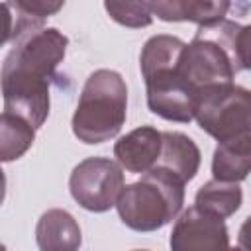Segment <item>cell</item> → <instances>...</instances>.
I'll use <instances>...</instances> for the list:
<instances>
[{"label":"cell","instance_id":"cell-1","mask_svg":"<svg viewBox=\"0 0 251 251\" xmlns=\"http://www.w3.org/2000/svg\"><path fill=\"white\" fill-rule=\"evenodd\" d=\"M186 43L175 35H153L139 55L149 110L169 122L188 124L196 118L198 100L178 76V63Z\"/></svg>","mask_w":251,"mask_h":251},{"label":"cell","instance_id":"cell-2","mask_svg":"<svg viewBox=\"0 0 251 251\" xmlns=\"http://www.w3.org/2000/svg\"><path fill=\"white\" fill-rule=\"evenodd\" d=\"M127 116V86L112 69L94 71L80 92L73 114V133L86 145H98L116 137Z\"/></svg>","mask_w":251,"mask_h":251},{"label":"cell","instance_id":"cell-3","mask_svg":"<svg viewBox=\"0 0 251 251\" xmlns=\"http://www.w3.org/2000/svg\"><path fill=\"white\" fill-rule=\"evenodd\" d=\"M184 204V182L167 169L153 167L139 180L126 184L116 210L133 231H157L173 222Z\"/></svg>","mask_w":251,"mask_h":251},{"label":"cell","instance_id":"cell-4","mask_svg":"<svg viewBox=\"0 0 251 251\" xmlns=\"http://www.w3.org/2000/svg\"><path fill=\"white\" fill-rule=\"evenodd\" d=\"M69 39L57 27L31 25L16 35L10 53L2 63V76L51 80L55 69L65 59Z\"/></svg>","mask_w":251,"mask_h":251},{"label":"cell","instance_id":"cell-5","mask_svg":"<svg viewBox=\"0 0 251 251\" xmlns=\"http://www.w3.org/2000/svg\"><path fill=\"white\" fill-rule=\"evenodd\" d=\"M194 120L218 143L251 141V90L231 84L206 96Z\"/></svg>","mask_w":251,"mask_h":251},{"label":"cell","instance_id":"cell-6","mask_svg":"<svg viewBox=\"0 0 251 251\" xmlns=\"http://www.w3.org/2000/svg\"><path fill=\"white\" fill-rule=\"evenodd\" d=\"M124 186L122 165L108 157H88L80 161L69 178V190L75 202L96 214L114 208Z\"/></svg>","mask_w":251,"mask_h":251},{"label":"cell","instance_id":"cell-7","mask_svg":"<svg viewBox=\"0 0 251 251\" xmlns=\"http://www.w3.org/2000/svg\"><path fill=\"white\" fill-rule=\"evenodd\" d=\"M169 245L171 251H241L239 245H229L226 222L196 206L175 220Z\"/></svg>","mask_w":251,"mask_h":251},{"label":"cell","instance_id":"cell-8","mask_svg":"<svg viewBox=\"0 0 251 251\" xmlns=\"http://www.w3.org/2000/svg\"><path fill=\"white\" fill-rule=\"evenodd\" d=\"M163 147V131L153 126H141L120 137L114 145V157L122 169L129 173H147L151 171Z\"/></svg>","mask_w":251,"mask_h":251},{"label":"cell","instance_id":"cell-9","mask_svg":"<svg viewBox=\"0 0 251 251\" xmlns=\"http://www.w3.org/2000/svg\"><path fill=\"white\" fill-rule=\"evenodd\" d=\"M35 241L39 251H78L82 243L80 226L67 210L51 208L37 220Z\"/></svg>","mask_w":251,"mask_h":251},{"label":"cell","instance_id":"cell-10","mask_svg":"<svg viewBox=\"0 0 251 251\" xmlns=\"http://www.w3.org/2000/svg\"><path fill=\"white\" fill-rule=\"evenodd\" d=\"M200 149L198 145L180 131H163V147L161 157L155 167L167 169L175 176H178L184 184L192 180L200 169Z\"/></svg>","mask_w":251,"mask_h":251},{"label":"cell","instance_id":"cell-11","mask_svg":"<svg viewBox=\"0 0 251 251\" xmlns=\"http://www.w3.org/2000/svg\"><path fill=\"white\" fill-rule=\"evenodd\" d=\"M229 2H198V0H167L149 2V10L163 22H194L198 27L226 20Z\"/></svg>","mask_w":251,"mask_h":251},{"label":"cell","instance_id":"cell-12","mask_svg":"<svg viewBox=\"0 0 251 251\" xmlns=\"http://www.w3.org/2000/svg\"><path fill=\"white\" fill-rule=\"evenodd\" d=\"M251 173V141L218 143L212 157L214 180L241 182Z\"/></svg>","mask_w":251,"mask_h":251},{"label":"cell","instance_id":"cell-13","mask_svg":"<svg viewBox=\"0 0 251 251\" xmlns=\"http://www.w3.org/2000/svg\"><path fill=\"white\" fill-rule=\"evenodd\" d=\"M243 202V190L237 182H222V180H210L202 184L194 196V206L214 214L222 220L233 216Z\"/></svg>","mask_w":251,"mask_h":251},{"label":"cell","instance_id":"cell-14","mask_svg":"<svg viewBox=\"0 0 251 251\" xmlns=\"http://www.w3.org/2000/svg\"><path fill=\"white\" fill-rule=\"evenodd\" d=\"M35 139V127L20 116L2 112L0 116V157L4 163L20 159Z\"/></svg>","mask_w":251,"mask_h":251},{"label":"cell","instance_id":"cell-15","mask_svg":"<svg viewBox=\"0 0 251 251\" xmlns=\"http://www.w3.org/2000/svg\"><path fill=\"white\" fill-rule=\"evenodd\" d=\"M110 18L126 27H147L153 22L149 2H104Z\"/></svg>","mask_w":251,"mask_h":251},{"label":"cell","instance_id":"cell-16","mask_svg":"<svg viewBox=\"0 0 251 251\" xmlns=\"http://www.w3.org/2000/svg\"><path fill=\"white\" fill-rule=\"evenodd\" d=\"M12 6H16L18 12L29 16V18L45 20V18L57 14V12L63 8V2H49V0H16Z\"/></svg>","mask_w":251,"mask_h":251},{"label":"cell","instance_id":"cell-17","mask_svg":"<svg viewBox=\"0 0 251 251\" xmlns=\"http://www.w3.org/2000/svg\"><path fill=\"white\" fill-rule=\"evenodd\" d=\"M237 55L241 71H251V25H241L237 35Z\"/></svg>","mask_w":251,"mask_h":251},{"label":"cell","instance_id":"cell-18","mask_svg":"<svg viewBox=\"0 0 251 251\" xmlns=\"http://www.w3.org/2000/svg\"><path fill=\"white\" fill-rule=\"evenodd\" d=\"M237 245L241 247V251H251V216L245 218V222H243L241 227H239Z\"/></svg>","mask_w":251,"mask_h":251},{"label":"cell","instance_id":"cell-19","mask_svg":"<svg viewBox=\"0 0 251 251\" xmlns=\"http://www.w3.org/2000/svg\"><path fill=\"white\" fill-rule=\"evenodd\" d=\"M135 251H149V249H135Z\"/></svg>","mask_w":251,"mask_h":251}]
</instances>
